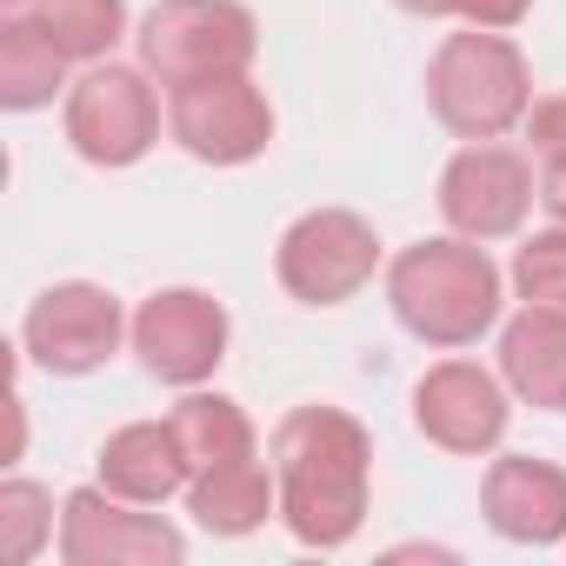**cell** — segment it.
Listing matches in <instances>:
<instances>
[{"label":"cell","instance_id":"cell-15","mask_svg":"<svg viewBox=\"0 0 566 566\" xmlns=\"http://www.w3.org/2000/svg\"><path fill=\"white\" fill-rule=\"evenodd\" d=\"M500 374L526 407H566V307H533L500 334Z\"/></svg>","mask_w":566,"mask_h":566},{"label":"cell","instance_id":"cell-12","mask_svg":"<svg viewBox=\"0 0 566 566\" xmlns=\"http://www.w3.org/2000/svg\"><path fill=\"white\" fill-rule=\"evenodd\" d=\"M413 420L433 447L447 453H493L506 433V394L486 367L473 360H440L413 387Z\"/></svg>","mask_w":566,"mask_h":566},{"label":"cell","instance_id":"cell-8","mask_svg":"<svg viewBox=\"0 0 566 566\" xmlns=\"http://www.w3.org/2000/svg\"><path fill=\"white\" fill-rule=\"evenodd\" d=\"M61 559L67 566H180L187 539L160 513H134V500L107 486H81L61 506Z\"/></svg>","mask_w":566,"mask_h":566},{"label":"cell","instance_id":"cell-20","mask_svg":"<svg viewBox=\"0 0 566 566\" xmlns=\"http://www.w3.org/2000/svg\"><path fill=\"white\" fill-rule=\"evenodd\" d=\"M48 533H54V500L34 480H8V486H0V546H8L14 566H28Z\"/></svg>","mask_w":566,"mask_h":566},{"label":"cell","instance_id":"cell-14","mask_svg":"<svg viewBox=\"0 0 566 566\" xmlns=\"http://www.w3.org/2000/svg\"><path fill=\"white\" fill-rule=\"evenodd\" d=\"M187 480H193V467H187V447H180L174 420H134L101 447V486L134 500V506H160Z\"/></svg>","mask_w":566,"mask_h":566},{"label":"cell","instance_id":"cell-7","mask_svg":"<svg viewBox=\"0 0 566 566\" xmlns=\"http://www.w3.org/2000/svg\"><path fill=\"white\" fill-rule=\"evenodd\" d=\"M167 127L193 160L213 167H240L253 154H266L273 140V107L247 74H207V81H180L167 94Z\"/></svg>","mask_w":566,"mask_h":566},{"label":"cell","instance_id":"cell-11","mask_svg":"<svg viewBox=\"0 0 566 566\" xmlns=\"http://www.w3.org/2000/svg\"><path fill=\"white\" fill-rule=\"evenodd\" d=\"M120 301L107 287H94V280H61V287H48L28 321H21V347L48 367V374H94L114 360L120 347Z\"/></svg>","mask_w":566,"mask_h":566},{"label":"cell","instance_id":"cell-1","mask_svg":"<svg viewBox=\"0 0 566 566\" xmlns=\"http://www.w3.org/2000/svg\"><path fill=\"white\" fill-rule=\"evenodd\" d=\"M367 473L374 440L340 407H294L273 427V480H280V520L301 546H347L367 520Z\"/></svg>","mask_w":566,"mask_h":566},{"label":"cell","instance_id":"cell-19","mask_svg":"<svg viewBox=\"0 0 566 566\" xmlns=\"http://www.w3.org/2000/svg\"><path fill=\"white\" fill-rule=\"evenodd\" d=\"M34 21L67 61H101L127 34V0H34Z\"/></svg>","mask_w":566,"mask_h":566},{"label":"cell","instance_id":"cell-16","mask_svg":"<svg viewBox=\"0 0 566 566\" xmlns=\"http://www.w3.org/2000/svg\"><path fill=\"white\" fill-rule=\"evenodd\" d=\"M61 74H67V54L54 48V34L34 14H8V28H0V107L14 114L48 107L61 94Z\"/></svg>","mask_w":566,"mask_h":566},{"label":"cell","instance_id":"cell-5","mask_svg":"<svg viewBox=\"0 0 566 566\" xmlns=\"http://www.w3.org/2000/svg\"><path fill=\"white\" fill-rule=\"evenodd\" d=\"M380 266V233L347 213V207H321V213H301L287 233H280V253H273V273L280 287L307 307H340L354 301Z\"/></svg>","mask_w":566,"mask_h":566},{"label":"cell","instance_id":"cell-23","mask_svg":"<svg viewBox=\"0 0 566 566\" xmlns=\"http://www.w3.org/2000/svg\"><path fill=\"white\" fill-rule=\"evenodd\" d=\"M526 140H533L539 160H566V94L526 107Z\"/></svg>","mask_w":566,"mask_h":566},{"label":"cell","instance_id":"cell-6","mask_svg":"<svg viewBox=\"0 0 566 566\" xmlns=\"http://www.w3.org/2000/svg\"><path fill=\"white\" fill-rule=\"evenodd\" d=\"M67 140L94 167H134L160 140V101H154L147 74L94 61L67 87Z\"/></svg>","mask_w":566,"mask_h":566},{"label":"cell","instance_id":"cell-22","mask_svg":"<svg viewBox=\"0 0 566 566\" xmlns=\"http://www.w3.org/2000/svg\"><path fill=\"white\" fill-rule=\"evenodd\" d=\"M394 8H407V14H427V21H440V14H460V21H473V28H520L526 21V8L533 0H394Z\"/></svg>","mask_w":566,"mask_h":566},{"label":"cell","instance_id":"cell-25","mask_svg":"<svg viewBox=\"0 0 566 566\" xmlns=\"http://www.w3.org/2000/svg\"><path fill=\"white\" fill-rule=\"evenodd\" d=\"M0 8H8V14H28V8H34V0H0Z\"/></svg>","mask_w":566,"mask_h":566},{"label":"cell","instance_id":"cell-21","mask_svg":"<svg viewBox=\"0 0 566 566\" xmlns=\"http://www.w3.org/2000/svg\"><path fill=\"white\" fill-rule=\"evenodd\" d=\"M513 287H520V301H533V307H566V227L533 233V240L513 253Z\"/></svg>","mask_w":566,"mask_h":566},{"label":"cell","instance_id":"cell-18","mask_svg":"<svg viewBox=\"0 0 566 566\" xmlns=\"http://www.w3.org/2000/svg\"><path fill=\"white\" fill-rule=\"evenodd\" d=\"M174 433H180L193 473H213V467L253 460V420H247L227 394H187V400L174 407Z\"/></svg>","mask_w":566,"mask_h":566},{"label":"cell","instance_id":"cell-9","mask_svg":"<svg viewBox=\"0 0 566 566\" xmlns=\"http://www.w3.org/2000/svg\"><path fill=\"white\" fill-rule=\"evenodd\" d=\"M134 354L167 387H200L227 360V307L200 287H167L134 314Z\"/></svg>","mask_w":566,"mask_h":566},{"label":"cell","instance_id":"cell-10","mask_svg":"<svg viewBox=\"0 0 566 566\" xmlns=\"http://www.w3.org/2000/svg\"><path fill=\"white\" fill-rule=\"evenodd\" d=\"M533 200H539L533 167L513 147H493V140L460 147L447 160V174H440V213L467 240H506V233H520V220H526Z\"/></svg>","mask_w":566,"mask_h":566},{"label":"cell","instance_id":"cell-3","mask_svg":"<svg viewBox=\"0 0 566 566\" xmlns=\"http://www.w3.org/2000/svg\"><path fill=\"white\" fill-rule=\"evenodd\" d=\"M427 101L440 114L447 134L460 140H500L506 127L526 120L533 107V81L520 48L500 28H473V34H447L433 67H427Z\"/></svg>","mask_w":566,"mask_h":566},{"label":"cell","instance_id":"cell-13","mask_svg":"<svg viewBox=\"0 0 566 566\" xmlns=\"http://www.w3.org/2000/svg\"><path fill=\"white\" fill-rule=\"evenodd\" d=\"M480 506H486V526L500 539L553 546V539H566V467L533 460V453H506L486 467Z\"/></svg>","mask_w":566,"mask_h":566},{"label":"cell","instance_id":"cell-2","mask_svg":"<svg viewBox=\"0 0 566 566\" xmlns=\"http://www.w3.org/2000/svg\"><path fill=\"white\" fill-rule=\"evenodd\" d=\"M394 321L427 347H473L500 321V266L480 240H420L387 273Z\"/></svg>","mask_w":566,"mask_h":566},{"label":"cell","instance_id":"cell-17","mask_svg":"<svg viewBox=\"0 0 566 566\" xmlns=\"http://www.w3.org/2000/svg\"><path fill=\"white\" fill-rule=\"evenodd\" d=\"M273 486H280V480H266L260 460H233V467H213V473H193V480H187V513H193L207 533L240 539V533H253V526L273 513Z\"/></svg>","mask_w":566,"mask_h":566},{"label":"cell","instance_id":"cell-4","mask_svg":"<svg viewBox=\"0 0 566 566\" xmlns=\"http://www.w3.org/2000/svg\"><path fill=\"white\" fill-rule=\"evenodd\" d=\"M260 48V28L240 0H160L140 21V67L160 87L207 81V74H247Z\"/></svg>","mask_w":566,"mask_h":566},{"label":"cell","instance_id":"cell-24","mask_svg":"<svg viewBox=\"0 0 566 566\" xmlns=\"http://www.w3.org/2000/svg\"><path fill=\"white\" fill-rule=\"evenodd\" d=\"M539 200H546V213L566 227V160H546V174H539Z\"/></svg>","mask_w":566,"mask_h":566}]
</instances>
